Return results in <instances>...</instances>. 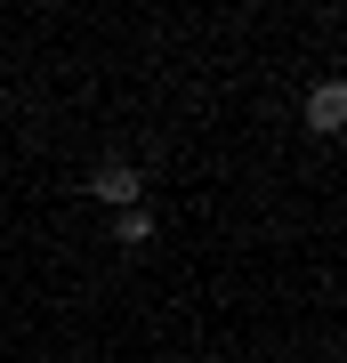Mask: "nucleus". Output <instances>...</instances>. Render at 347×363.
<instances>
[{
  "instance_id": "f257e3e1",
  "label": "nucleus",
  "mask_w": 347,
  "mask_h": 363,
  "mask_svg": "<svg viewBox=\"0 0 347 363\" xmlns=\"http://www.w3.org/2000/svg\"><path fill=\"white\" fill-rule=\"evenodd\" d=\"M89 194H97L105 210H138V194H145V178H138V169H129V162H97Z\"/></svg>"
},
{
  "instance_id": "f03ea898",
  "label": "nucleus",
  "mask_w": 347,
  "mask_h": 363,
  "mask_svg": "<svg viewBox=\"0 0 347 363\" xmlns=\"http://www.w3.org/2000/svg\"><path fill=\"white\" fill-rule=\"evenodd\" d=\"M307 130L315 138H339L347 130V81H315V89H307Z\"/></svg>"
},
{
  "instance_id": "7ed1b4c3",
  "label": "nucleus",
  "mask_w": 347,
  "mask_h": 363,
  "mask_svg": "<svg viewBox=\"0 0 347 363\" xmlns=\"http://www.w3.org/2000/svg\"><path fill=\"white\" fill-rule=\"evenodd\" d=\"M114 234H121V250H138V242H154V218L145 210H114Z\"/></svg>"
}]
</instances>
